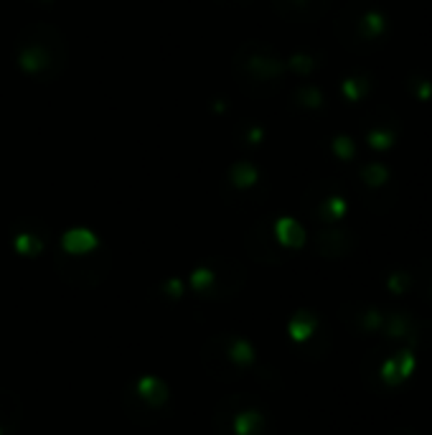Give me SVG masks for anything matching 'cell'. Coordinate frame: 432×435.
Segmentation results:
<instances>
[{
	"instance_id": "obj_1",
	"label": "cell",
	"mask_w": 432,
	"mask_h": 435,
	"mask_svg": "<svg viewBox=\"0 0 432 435\" xmlns=\"http://www.w3.org/2000/svg\"><path fill=\"white\" fill-rule=\"evenodd\" d=\"M278 237L282 245L287 247H300L305 242V232H303V227L295 224L293 219H282L278 224Z\"/></svg>"
},
{
	"instance_id": "obj_2",
	"label": "cell",
	"mask_w": 432,
	"mask_h": 435,
	"mask_svg": "<svg viewBox=\"0 0 432 435\" xmlns=\"http://www.w3.org/2000/svg\"><path fill=\"white\" fill-rule=\"evenodd\" d=\"M315 326H318V321H315L310 313H298V316L293 318V323H290V336H293L295 341H308V338L313 336Z\"/></svg>"
},
{
	"instance_id": "obj_3",
	"label": "cell",
	"mask_w": 432,
	"mask_h": 435,
	"mask_svg": "<svg viewBox=\"0 0 432 435\" xmlns=\"http://www.w3.org/2000/svg\"><path fill=\"white\" fill-rule=\"evenodd\" d=\"M387 336L389 338H407L410 336V321H407L405 313H391L389 318H387Z\"/></svg>"
},
{
	"instance_id": "obj_4",
	"label": "cell",
	"mask_w": 432,
	"mask_h": 435,
	"mask_svg": "<svg viewBox=\"0 0 432 435\" xmlns=\"http://www.w3.org/2000/svg\"><path fill=\"white\" fill-rule=\"evenodd\" d=\"M361 29H363V36H366V38H377V36H382L384 29H387V21H384L382 13L371 10V13L363 15Z\"/></svg>"
},
{
	"instance_id": "obj_5",
	"label": "cell",
	"mask_w": 432,
	"mask_h": 435,
	"mask_svg": "<svg viewBox=\"0 0 432 435\" xmlns=\"http://www.w3.org/2000/svg\"><path fill=\"white\" fill-rule=\"evenodd\" d=\"M379 377H382L384 385H389V387H397L405 382V377H402V372H399V366L397 362H394V357H389L387 362L382 364V369H379Z\"/></svg>"
},
{
	"instance_id": "obj_6",
	"label": "cell",
	"mask_w": 432,
	"mask_h": 435,
	"mask_svg": "<svg viewBox=\"0 0 432 435\" xmlns=\"http://www.w3.org/2000/svg\"><path fill=\"white\" fill-rule=\"evenodd\" d=\"M363 181L369 183V186H384V183L389 181V171L384 169V166H379V163H371V166H366V169L361 171Z\"/></svg>"
},
{
	"instance_id": "obj_7",
	"label": "cell",
	"mask_w": 432,
	"mask_h": 435,
	"mask_svg": "<svg viewBox=\"0 0 432 435\" xmlns=\"http://www.w3.org/2000/svg\"><path fill=\"white\" fill-rule=\"evenodd\" d=\"M394 362H397L399 372H402V377H405V382L412 377V372H415V366H417V357L412 354V349H402L394 354Z\"/></svg>"
},
{
	"instance_id": "obj_8",
	"label": "cell",
	"mask_w": 432,
	"mask_h": 435,
	"mask_svg": "<svg viewBox=\"0 0 432 435\" xmlns=\"http://www.w3.org/2000/svg\"><path fill=\"white\" fill-rule=\"evenodd\" d=\"M369 145L374 150H387V148L394 145V133L391 130H374V133H369Z\"/></svg>"
},
{
	"instance_id": "obj_9",
	"label": "cell",
	"mask_w": 432,
	"mask_h": 435,
	"mask_svg": "<svg viewBox=\"0 0 432 435\" xmlns=\"http://www.w3.org/2000/svg\"><path fill=\"white\" fill-rule=\"evenodd\" d=\"M259 422H262V418H259L257 413H244L237 418V433L239 435H252V430L259 428Z\"/></svg>"
},
{
	"instance_id": "obj_10",
	"label": "cell",
	"mask_w": 432,
	"mask_h": 435,
	"mask_svg": "<svg viewBox=\"0 0 432 435\" xmlns=\"http://www.w3.org/2000/svg\"><path fill=\"white\" fill-rule=\"evenodd\" d=\"M387 288H389L394 295L407 293V288H410V275L407 273H391L389 280H387Z\"/></svg>"
},
{
	"instance_id": "obj_11",
	"label": "cell",
	"mask_w": 432,
	"mask_h": 435,
	"mask_svg": "<svg viewBox=\"0 0 432 435\" xmlns=\"http://www.w3.org/2000/svg\"><path fill=\"white\" fill-rule=\"evenodd\" d=\"M323 214H326V219H341L346 214V201L343 199H331L323 206Z\"/></svg>"
},
{
	"instance_id": "obj_12",
	"label": "cell",
	"mask_w": 432,
	"mask_h": 435,
	"mask_svg": "<svg viewBox=\"0 0 432 435\" xmlns=\"http://www.w3.org/2000/svg\"><path fill=\"white\" fill-rule=\"evenodd\" d=\"M382 323H384V316H382V311H377V308H369L361 316V326L366 331H377Z\"/></svg>"
},
{
	"instance_id": "obj_13",
	"label": "cell",
	"mask_w": 432,
	"mask_h": 435,
	"mask_svg": "<svg viewBox=\"0 0 432 435\" xmlns=\"http://www.w3.org/2000/svg\"><path fill=\"white\" fill-rule=\"evenodd\" d=\"M343 92L349 99H359L363 94V85H359V79H346L343 82Z\"/></svg>"
},
{
	"instance_id": "obj_14",
	"label": "cell",
	"mask_w": 432,
	"mask_h": 435,
	"mask_svg": "<svg viewBox=\"0 0 432 435\" xmlns=\"http://www.w3.org/2000/svg\"><path fill=\"white\" fill-rule=\"evenodd\" d=\"M415 97L422 99V102H427V99L432 97V82H427V79H419L417 85H415Z\"/></svg>"
},
{
	"instance_id": "obj_15",
	"label": "cell",
	"mask_w": 432,
	"mask_h": 435,
	"mask_svg": "<svg viewBox=\"0 0 432 435\" xmlns=\"http://www.w3.org/2000/svg\"><path fill=\"white\" fill-rule=\"evenodd\" d=\"M333 148H336V153L341 155V158H351V155H354V143H351L349 138H338Z\"/></svg>"
}]
</instances>
